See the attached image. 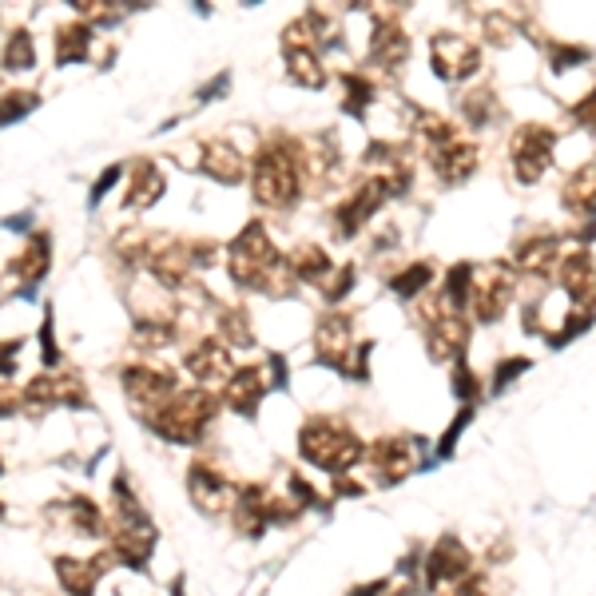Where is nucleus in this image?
Listing matches in <instances>:
<instances>
[{
  "label": "nucleus",
  "instance_id": "28",
  "mask_svg": "<svg viewBox=\"0 0 596 596\" xmlns=\"http://www.w3.org/2000/svg\"><path fill=\"white\" fill-rule=\"evenodd\" d=\"M441 596H489V593H485V580L477 577V573H469V577H461V580H454V585L441 588Z\"/></svg>",
  "mask_w": 596,
  "mask_h": 596
},
{
  "label": "nucleus",
  "instance_id": "4",
  "mask_svg": "<svg viewBox=\"0 0 596 596\" xmlns=\"http://www.w3.org/2000/svg\"><path fill=\"white\" fill-rule=\"evenodd\" d=\"M298 196V168L295 159L279 148H267L255 159V199L270 207H287Z\"/></svg>",
  "mask_w": 596,
  "mask_h": 596
},
{
  "label": "nucleus",
  "instance_id": "23",
  "mask_svg": "<svg viewBox=\"0 0 596 596\" xmlns=\"http://www.w3.org/2000/svg\"><path fill=\"white\" fill-rule=\"evenodd\" d=\"M44 270H48V239L40 235V239H32L29 251H24V255L17 259V275H20L24 282H32V279H40Z\"/></svg>",
  "mask_w": 596,
  "mask_h": 596
},
{
  "label": "nucleus",
  "instance_id": "13",
  "mask_svg": "<svg viewBox=\"0 0 596 596\" xmlns=\"http://www.w3.org/2000/svg\"><path fill=\"white\" fill-rule=\"evenodd\" d=\"M57 577H60V585L68 588V596H92L100 565H96V560H80V557H60Z\"/></svg>",
  "mask_w": 596,
  "mask_h": 596
},
{
  "label": "nucleus",
  "instance_id": "7",
  "mask_svg": "<svg viewBox=\"0 0 596 596\" xmlns=\"http://www.w3.org/2000/svg\"><path fill=\"white\" fill-rule=\"evenodd\" d=\"M509 295H513V282H509V275H505L501 267L481 270V282H477L474 295H469V302H474V315L489 322V318H497L505 310Z\"/></svg>",
  "mask_w": 596,
  "mask_h": 596
},
{
  "label": "nucleus",
  "instance_id": "21",
  "mask_svg": "<svg viewBox=\"0 0 596 596\" xmlns=\"http://www.w3.org/2000/svg\"><path fill=\"white\" fill-rule=\"evenodd\" d=\"M287 64H290V76H295L298 85L318 88L322 80H327V72H322V64H318V57L310 52V48H290Z\"/></svg>",
  "mask_w": 596,
  "mask_h": 596
},
{
  "label": "nucleus",
  "instance_id": "8",
  "mask_svg": "<svg viewBox=\"0 0 596 596\" xmlns=\"http://www.w3.org/2000/svg\"><path fill=\"white\" fill-rule=\"evenodd\" d=\"M187 494L203 513H224L227 497H231V485L224 481V474H215L211 466H191L187 474Z\"/></svg>",
  "mask_w": 596,
  "mask_h": 596
},
{
  "label": "nucleus",
  "instance_id": "33",
  "mask_svg": "<svg viewBox=\"0 0 596 596\" xmlns=\"http://www.w3.org/2000/svg\"><path fill=\"white\" fill-rule=\"evenodd\" d=\"M0 513H4V509H0Z\"/></svg>",
  "mask_w": 596,
  "mask_h": 596
},
{
  "label": "nucleus",
  "instance_id": "30",
  "mask_svg": "<svg viewBox=\"0 0 596 596\" xmlns=\"http://www.w3.org/2000/svg\"><path fill=\"white\" fill-rule=\"evenodd\" d=\"M577 120L585 123V128H596V92L588 96V100H585V103H580V108H577Z\"/></svg>",
  "mask_w": 596,
  "mask_h": 596
},
{
  "label": "nucleus",
  "instance_id": "15",
  "mask_svg": "<svg viewBox=\"0 0 596 596\" xmlns=\"http://www.w3.org/2000/svg\"><path fill=\"white\" fill-rule=\"evenodd\" d=\"M203 168L211 171L219 183H239L242 179V156L231 148V143H207V151H203Z\"/></svg>",
  "mask_w": 596,
  "mask_h": 596
},
{
  "label": "nucleus",
  "instance_id": "16",
  "mask_svg": "<svg viewBox=\"0 0 596 596\" xmlns=\"http://www.w3.org/2000/svg\"><path fill=\"white\" fill-rule=\"evenodd\" d=\"M262 394H267V383H262L259 370H239L231 378V386H227V401H231L239 414H251Z\"/></svg>",
  "mask_w": 596,
  "mask_h": 596
},
{
  "label": "nucleus",
  "instance_id": "12",
  "mask_svg": "<svg viewBox=\"0 0 596 596\" xmlns=\"http://www.w3.org/2000/svg\"><path fill=\"white\" fill-rule=\"evenodd\" d=\"M370 466L383 481H398L410 469V441L406 438H386L370 449Z\"/></svg>",
  "mask_w": 596,
  "mask_h": 596
},
{
  "label": "nucleus",
  "instance_id": "25",
  "mask_svg": "<svg viewBox=\"0 0 596 596\" xmlns=\"http://www.w3.org/2000/svg\"><path fill=\"white\" fill-rule=\"evenodd\" d=\"M553 259H557V242L553 239H537L522 251V267H529V270H549Z\"/></svg>",
  "mask_w": 596,
  "mask_h": 596
},
{
  "label": "nucleus",
  "instance_id": "14",
  "mask_svg": "<svg viewBox=\"0 0 596 596\" xmlns=\"http://www.w3.org/2000/svg\"><path fill=\"white\" fill-rule=\"evenodd\" d=\"M560 279H565V287L573 290L577 302H593L596 298V267L588 262V255H573V259H565Z\"/></svg>",
  "mask_w": 596,
  "mask_h": 596
},
{
  "label": "nucleus",
  "instance_id": "19",
  "mask_svg": "<svg viewBox=\"0 0 596 596\" xmlns=\"http://www.w3.org/2000/svg\"><path fill=\"white\" fill-rule=\"evenodd\" d=\"M318 355H327V358H342L346 355V346H350V327H346V318H322L318 322Z\"/></svg>",
  "mask_w": 596,
  "mask_h": 596
},
{
  "label": "nucleus",
  "instance_id": "17",
  "mask_svg": "<svg viewBox=\"0 0 596 596\" xmlns=\"http://www.w3.org/2000/svg\"><path fill=\"white\" fill-rule=\"evenodd\" d=\"M565 203L573 207V211H580V215L596 211V163H588V168H580L577 176L568 179Z\"/></svg>",
  "mask_w": 596,
  "mask_h": 596
},
{
  "label": "nucleus",
  "instance_id": "11",
  "mask_svg": "<svg viewBox=\"0 0 596 596\" xmlns=\"http://www.w3.org/2000/svg\"><path fill=\"white\" fill-rule=\"evenodd\" d=\"M187 370L196 374L199 383H207V386H219L231 374V355H227V346H219L211 338V342H203V346H196L191 355H187Z\"/></svg>",
  "mask_w": 596,
  "mask_h": 596
},
{
  "label": "nucleus",
  "instance_id": "10",
  "mask_svg": "<svg viewBox=\"0 0 596 596\" xmlns=\"http://www.w3.org/2000/svg\"><path fill=\"white\" fill-rule=\"evenodd\" d=\"M426 573H429V585H454V580H461V577H469V553L457 545L454 537L449 540H441L438 549L429 553V565H426Z\"/></svg>",
  "mask_w": 596,
  "mask_h": 596
},
{
  "label": "nucleus",
  "instance_id": "24",
  "mask_svg": "<svg viewBox=\"0 0 596 596\" xmlns=\"http://www.w3.org/2000/svg\"><path fill=\"white\" fill-rule=\"evenodd\" d=\"M295 270L302 275V279H322L330 270V262H327V255L318 251V247H298L295 251Z\"/></svg>",
  "mask_w": 596,
  "mask_h": 596
},
{
  "label": "nucleus",
  "instance_id": "5",
  "mask_svg": "<svg viewBox=\"0 0 596 596\" xmlns=\"http://www.w3.org/2000/svg\"><path fill=\"white\" fill-rule=\"evenodd\" d=\"M123 386H128V398L140 406V410H148L151 406V414L163 406V401L176 394V378H171L163 366H131L128 374H123Z\"/></svg>",
  "mask_w": 596,
  "mask_h": 596
},
{
  "label": "nucleus",
  "instance_id": "22",
  "mask_svg": "<svg viewBox=\"0 0 596 596\" xmlns=\"http://www.w3.org/2000/svg\"><path fill=\"white\" fill-rule=\"evenodd\" d=\"M37 52H32V37L29 32H12L9 37V48H4V68L9 72H29Z\"/></svg>",
  "mask_w": 596,
  "mask_h": 596
},
{
  "label": "nucleus",
  "instance_id": "1",
  "mask_svg": "<svg viewBox=\"0 0 596 596\" xmlns=\"http://www.w3.org/2000/svg\"><path fill=\"white\" fill-rule=\"evenodd\" d=\"M231 275L242 287H267V290H282L287 282L279 279V255L270 247L267 231L259 224H251L247 231L235 239L231 247Z\"/></svg>",
  "mask_w": 596,
  "mask_h": 596
},
{
  "label": "nucleus",
  "instance_id": "27",
  "mask_svg": "<svg viewBox=\"0 0 596 596\" xmlns=\"http://www.w3.org/2000/svg\"><path fill=\"white\" fill-rule=\"evenodd\" d=\"M32 108H37V96L32 92H9L4 100H0V123L17 120V116L32 112Z\"/></svg>",
  "mask_w": 596,
  "mask_h": 596
},
{
  "label": "nucleus",
  "instance_id": "31",
  "mask_svg": "<svg viewBox=\"0 0 596 596\" xmlns=\"http://www.w3.org/2000/svg\"><path fill=\"white\" fill-rule=\"evenodd\" d=\"M12 350H20V342L12 338V342H0V374L12 370Z\"/></svg>",
  "mask_w": 596,
  "mask_h": 596
},
{
  "label": "nucleus",
  "instance_id": "26",
  "mask_svg": "<svg viewBox=\"0 0 596 596\" xmlns=\"http://www.w3.org/2000/svg\"><path fill=\"white\" fill-rule=\"evenodd\" d=\"M72 522L80 533H100V509H96L88 497H72Z\"/></svg>",
  "mask_w": 596,
  "mask_h": 596
},
{
  "label": "nucleus",
  "instance_id": "18",
  "mask_svg": "<svg viewBox=\"0 0 596 596\" xmlns=\"http://www.w3.org/2000/svg\"><path fill=\"white\" fill-rule=\"evenodd\" d=\"M88 44H92V29H88V24H64V29L57 32V64L85 60Z\"/></svg>",
  "mask_w": 596,
  "mask_h": 596
},
{
  "label": "nucleus",
  "instance_id": "29",
  "mask_svg": "<svg viewBox=\"0 0 596 596\" xmlns=\"http://www.w3.org/2000/svg\"><path fill=\"white\" fill-rule=\"evenodd\" d=\"M20 406H24V394H20L17 386H0V418L17 414Z\"/></svg>",
  "mask_w": 596,
  "mask_h": 596
},
{
  "label": "nucleus",
  "instance_id": "6",
  "mask_svg": "<svg viewBox=\"0 0 596 596\" xmlns=\"http://www.w3.org/2000/svg\"><path fill=\"white\" fill-rule=\"evenodd\" d=\"M549 156H553V136L545 128H525L522 136L513 140V163H517V176H522L525 183H533V179L545 171Z\"/></svg>",
  "mask_w": 596,
  "mask_h": 596
},
{
  "label": "nucleus",
  "instance_id": "9",
  "mask_svg": "<svg viewBox=\"0 0 596 596\" xmlns=\"http://www.w3.org/2000/svg\"><path fill=\"white\" fill-rule=\"evenodd\" d=\"M434 68L441 76H449V80L469 76L477 68V48L461 37H449V32L446 37H434Z\"/></svg>",
  "mask_w": 596,
  "mask_h": 596
},
{
  "label": "nucleus",
  "instance_id": "20",
  "mask_svg": "<svg viewBox=\"0 0 596 596\" xmlns=\"http://www.w3.org/2000/svg\"><path fill=\"white\" fill-rule=\"evenodd\" d=\"M159 191H163V179H159V171L151 168V163H140V168H136V179H131V187H128V207L156 203Z\"/></svg>",
  "mask_w": 596,
  "mask_h": 596
},
{
  "label": "nucleus",
  "instance_id": "2",
  "mask_svg": "<svg viewBox=\"0 0 596 596\" xmlns=\"http://www.w3.org/2000/svg\"><path fill=\"white\" fill-rule=\"evenodd\" d=\"M211 418H215L211 394L187 390V394H171V398L151 414V426H156L159 438H168V441H196Z\"/></svg>",
  "mask_w": 596,
  "mask_h": 596
},
{
  "label": "nucleus",
  "instance_id": "32",
  "mask_svg": "<svg viewBox=\"0 0 596 596\" xmlns=\"http://www.w3.org/2000/svg\"><path fill=\"white\" fill-rule=\"evenodd\" d=\"M116 179H120V168L103 171V176H100V183H96V191H92V199H100V196H103V191H108V187H112V183H116Z\"/></svg>",
  "mask_w": 596,
  "mask_h": 596
},
{
  "label": "nucleus",
  "instance_id": "3",
  "mask_svg": "<svg viewBox=\"0 0 596 596\" xmlns=\"http://www.w3.org/2000/svg\"><path fill=\"white\" fill-rule=\"evenodd\" d=\"M298 446H302V457L318 469H346L362 457L358 438L346 426H338V421H310V426L302 429Z\"/></svg>",
  "mask_w": 596,
  "mask_h": 596
}]
</instances>
